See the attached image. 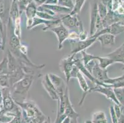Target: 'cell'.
<instances>
[{"mask_svg":"<svg viewBox=\"0 0 124 123\" xmlns=\"http://www.w3.org/2000/svg\"><path fill=\"white\" fill-rule=\"evenodd\" d=\"M35 76L25 74L21 80L14 83L10 87L11 95L16 102H23L27 97L28 92L32 85Z\"/></svg>","mask_w":124,"mask_h":123,"instance_id":"6da1fadb","label":"cell"},{"mask_svg":"<svg viewBox=\"0 0 124 123\" xmlns=\"http://www.w3.org/2000/svg\"><path fill=\"white\" fill-rule=\"evenodd\" d=\"M61 23L69 31H74L76 29L78 33L84 31L83 25L78 15H72L69 14H65L61 18Z\"/></svg>","mask_w":124,"mask_h":123,"instance_id":"7a4b0ae2","label":"cell"},{"mask_svg":"<svg viewBox=\"0 0 124 123\" xmlns=\"http://www.w3.org/2000/svg\"><path fill=\"white\" fill-rule=\"evenodd\" d=\"M75 55L76 54H69L67 57L64 58L59 63V67L61 72L66 76V83L68 84L69 81L70 80V74L73 68L75 66Z\"/></svg>","mask_w":124,"mask_h":123,"instance_id":"3957f363","label":"cell"},{"mask_svg":"<svg viewBox=\"0 0 124 123\" xmlns=\"http://www.w3.org/2000/svg\"><path fill=\"white\" fill-rule=\"evenodd\" d=\"M49 31H51L54 33L56 34L58 40V49L61 50L62 49L63 43L66 39H69L70 31L66 28L65 26L63 25L62 23L59 24L56 27L51 29Z\"/></svg>","mask_w":124,"mask_h":123,"instance_id":"277c9868","label":"cell"},{"mask_svg":"<svg viewBox=\"0 0 124 123\" xmlns=\"http://www.w3.org/2000/svg\"><path fill=\"white\" fill-rule=\"evenodd\" d=\"M96 41V38L90 37L85 41L70 40V44L72 46V49L70 54H77L80 52L85 51L87 48L92 46Z\"/></svg>","mask_w":124,"mask_h":123,"instance_id":"5b68a950","label":"cell"},{"mask_svg":"<svg viewBox=\"0 0 124 123\" xmlns=\"http://www.w3.org/2000/svg\"><path fill=\"white\" fill-rule=\"evenodd\" d=\"M3 93V110L4 111H13L14 112L17 104L11 95L10 87L1 89Z\"/></svg>","mask_w":124,"mask_h":123,"instance_id":"8992f818","label":"cell"},{"mask_svg":"<svg viewBox=\"0 0 124 123\" xmlns=\"http://www.w3.org/2000/svg\"><path fill=\"white\" fill-rule=\"evenodd\" d=\"M93 92L101 94L104 95L108 100H111L116 104L120 105L119 101L117 100V98H116V95H115L114 92L113 88L109 87L101 86L99 85H94V86H93V87H90V90H89V93Z\"/></svg>","mask_w":124,"mask_h":123,"instance_id":"52a82bcc","label":"cell"},{"mask_svg":"<svg viewBox=\"0 0 124 123\" xmlns=\"http://www.w3.org/2000/svg\"><path fill=\"white\" fill-rule=\"evenodd\" d=\"M124 26L123 25L122 23L120 22H116V23H113V24L110 25L108 26V27L103 29L102 30L100 31L99 32L96 33L94 34L92 36V38H97L101 35L104 33H109L112 34L113 35L116 36L118 35L119 34L122 33L124 32Z\"/></svg>","mask_w":124,"mask_h":123,"instance_id":"ba28073f","label":"cell"},{"mask_svg":"<svg viewBox=\"0 0 124 123\" xmlns=\"http://www.w3.org/2000/svg\"><path fill=\"white\" fill-rule=\"evenodd\" d=\"M41 84L43 87L48 94L49 96L53 100L57 101L59 99L58 94L56 90V88L54 86L53 84L52 83L48 76V74H45V76H43L42 80H41Z\"/></svg>","mask_w":124,"mask_h":123,"instance_id":"9c48e42d","label":"cell"},{"mask_svg":"<svg viewBox=\"0 0 124 123\" xmlns=\"http://www.w3.org/2000/svg\"><path fill=\"white\" fill-rule=\"evenodd\" d=\"M21 39H19L17 36L14 35V31L12 30V35L9 39V51L11 54L16 57L17 60L21 58V54L20 51L21 47Z\"/></svg>","mask_w":124,"mask_h":123,"instance_id":"30bf717a","label":"cell"},{"mask_svg":"<svg viewBox=\"0 0 124 123\" xmlns=\"http://www.w3.org/2000/svg\"><path fill=\"white\" fill-rule=\"evenodd\" d=\"M37 7L38 6L35 4L34 2L31 1L25 9L24 12L27 17L26 27L28 30H30L33 23V19L37 16Z\"/></svg>","mask_w":124,"mask_h":123,"instance_id":"8fae6325","label":"cell"},{"mask_svg":"<svg viewBox=\"0 0 124 123\" xmlns=\"http://www.w3.org/2000/svg\"><path fill=\"white\" fill-rule=\"evenodd\" d=\"M48 76H49L52 83L53 84L54 86L56 88L58 96L64 94L66 87L68 86L67 85H66L64 80L61 77L57 76V74H54V73H49Z\"/></svg>","mask_w":124,"mask_h":123,"instance_id":"7c38bea8","label":"cell"},{"mask_svg":"<svg viewBox=\"0 0 124 123\" xmlns=\"http://www.w3.org/2000/svg\"><path fill=\"white\" fill-rule=\"evenodd\" d=\"M78 80V84H79L80 87L82 89V90L83 92V94L82 95V97L81 99V100H80L78 105H82L83 104V101H84L85 99L86 98V95L89 94V90H90V87H89L88 84L87 82H86V80H85V78L84 75L82 73V72L80 71H78L77 73L76 78Z\"/></svg>","mask_w":124,"mask_h":123,"instance_id":"4fadbf2b","label":"cell"},{"mask_svg":"<svg viewBox=\"0 0 124 123\" xmlns=\"http://www.w3.org/2000/svg\"><path fill=\"white\" fill-rule=\"evenodd\" d=\"M91 74L96 80L100 81L101 83L104 80L109 78L107 69H102L101 68H100L98 65V60H96V62L92 69Z\"/></svg>","mask_w":124,"mask_h":123,"instance_id":"5bb4252c","label":"cell"},{"mask_svg":"<svg viewBox=\"0 0 124 123\" xmlns=\"http://www.w3.org/2000/svg\"><path fill=\"white\" fill-rule=\"evenodd\" d=\"M98 0H93V3L91 6V12H90V36H92L95 33V23L97 15L98 14Z\"/></svg>","mask_w":124,"mask_h":123,"instance_id":"9a60e30c","label":"cell"},{"mask_svg":"<svg viewBox=\"0 0 124 123\" xmlns=\"http://www.w3.org/2000/svg\"><path fill=\"white\" fill-rule=\"evenodd\" d=\"M96 41L101 43L102 47H110L116 44V36L109 33L102 34L97 37Z\"/></svg>","mask_w":124,"mask_h":123,"instance_id":"2e32d148","label":"cell"},{"mask_svg":"<svg viewBox=\"0 0 124 123\" xmlns=\"http://www.w3.org/2000/svg\"><path fill=\"white\" fill-rule=\"evenodd\" d=\"M104 84L108 86L109 87L111 88H121L124 87V73L121 76L114 78H109L102 82Z\"/></svg>","mask_w":124,"mask_h":123,"instance_id":"e0dca14e","label":"cell"},{"mask_svg":"<svg viewBox=\"0 0 124 123\" xmlns=\"http://www.w3.org/2000/svg\"><path fill=\"white\" fill-rule=\"evenodd\" d=\"M21 15L18 5V0H12L9 10V19H10L11 22L13 23L15 20L21 17Z\"/></svg>","mask_w":124,"mask_h":123,"instance_id":"ac0fdd59","label":"cell"},{"mask_svg":"<svg viewBox=\"0 0 124 123\" xmlns=\"http://www.w3.org/2000/svg\"><path fill=\"white\" fill-rule=\"evenodd\" d=\"M106 56L113 59L114 60L116 61V63H117L121 60L124 59V43L112 52L107 54Z\"/></svg>","mask_w":124,"mask_h":123,"instance_id":"d6986e66","label":"cell"},{"mask_svg":"<svg viewBox=\"0 0 124 123\" xmlns=\"http://www.w3.org/2000/svg\"><path fill=\"white\" fill-rule=\"evenodd\" d=\"M44 7L51 10L53 12L57 14H67L70 13L72 10L70 9L65 7L61 6L58 4H43Z\"/></svg>","mask_w":124,"mask_h":123,"instance_id":"ffe728a7","label":"cell"},{"mask_svg":"<svg viewBox=\"0 0 124 123\" xmlns=\"http://www.w3.org/2000/svg\"><path fill=\"white\" fill-rule=\"evenodd\" d=\"M92 123H108L105 113L102 111H98L92 115Z\"/></svg>","mask_w":124,"mask_h":123,"instance_id":"44dd1931","label":"cell"},{"mask_svg":"<svg viewBox=\"0 0 124 123\" xmlns=\"http://www.w3.org/2000/svg\"><path fill=\"white\" fill-rule=\"evenodd\" d=\"M96 59L98 62V65L102 69H107L108 66L116 63V61L106 56L103 57L96 56Z\"/></svg>","mask_w":124,"mask_h":123,"instance_id":"7402d4cb","label":"cell"},{"mask_svg":"<svg viewBox=\"0 0 124 123\" xmlns=\"http://www.w3.org/2000/svg\"><path fill=\"white\" fill-rule=\"evenodd\" d=\"M86 0H75L74 3V7L71 11L70 15H78L80 14L81 11L83 8V5L85 4Z\"/></svg>","mask_w":124,"mask_h":123,"instance_id":"603a6c76","label":"cell"},{"mask_svg":"<svg viewBox=\"0 0 124 123\" xmlns=\"http://www.w3.org/2000/svg\"><path fill=\"white\" fill-rule=\"evenodd\" d=\"M116 97L119 103L121 105L122 110H124V87L121 88H114Z\"/></svg>","mask_w":124,"mask_h":123,"instance_id":"cb8c5ba5","label":"cell"},{"mask_svg":"<svg viewBox=\"0 0 124 123\" xmlns=\"http://www.w3.org/2000/svg\"><path fill=\"white\" fill-rule=\"evenodd\" d=\"M9 72L8 68V59L7 56L3 57L0 62V76L8 75Z\"/></svg>","mask_w":124,"mask_h":123,"instance_id":"d4e9b609","label":"cell"},{"mask_svg":"<svg viewBox=\"0 0 124 123\" xmlns=\"http://www.w3.org/2000/svg\"><path fill=\"white\" fill-rule=\"evenodd\" d=\"M108 11H109V10H108L106 6L101 1L100 3L98 1V15H100L102 20L106 16L108 13Z\"/></svg>","mask_w":124,"mask_h":123,"instance_id":"484cf974","label":"cell"},{"mask_svg":"<svg viewBox=\"0 0 124 123\" xmlns=\"http://www.w3.org/2000/svg\"><path fill=\"white\" fill-rule=\"evenodd\" d=\"M37 17L46 20H56L61 19V18L59 17L53 16V15H50L49 14L46 13V12L38 11H37Z\"/></svg>","mask_w":124,"mask_h":123,"instance_id":"4316f807","label":"cell"},{"mask_svg":"<svg viewBox=\"0 0 124 123\" xmlns=\"http://www.w3.org/2000/svg\"><path fill=\"white\" fill-rule=\"evenodd\" d=\"M82 55V62H83V65H85L88 64V62H90V61L92 60L93 59H95L96 56H93V55H91V54H88L85 52V51H83L81 52Z\"/></svg>","mask_w":124,"mask_h":123,"instance_id":"83f0119b","label":"cell"},{"mask_svg":"<svg viewBox=\"0 0 124 123\" xmlns=\"http://www.w3.org/2000/svg\"><path fill=\"white\" fill-rule=\"evenodd\" d=\"M57 4L72 10L74 7V3L72 0H58Z\"/></svg>","mask_w":124,"mask_h":123,"instance_id":"f1b7e54d","label":"cell"},{"mask_svg":"<svg viewBox=\"0 0 124 123\" xmlns=\"http://www.w3.org/2000/svg\"><path fill=\"white\" fill-rule=\"evenodd\" d=\"M31 1H33V0H18V5H19V11H20L21 14L25 11L27 6Z\"/></svg>","mask_w":124,"mask_h":123,"instance_id":"f546056e","label":"cell"},{"mask_svg":"<svg viewBox=\"0 0 124 123\" xmlns=\"http://www.w3.org/2000/svg\"><path fill=\"white\" fill-rule=\"evenodd\" d=\"M4 15H5V4L4 0H0V17L4 20Z\"/></svg>","mask_w":124,"mask_h":123,"instance_id":"4dcf8cb0","label":"cell"},{"mask_svg":"<svg viewBox=\"0 0 124 123\" xmlns=\"http://www.w3.org/2000/svg\"><path fill=\"white\" fill-rule=\"evenodd\" d=\"M109 110H110V118H111V121H112V123H117L118 118H117V116H116V113H115L113 106H110V108H109Z\"/></svg>","mask_w":124,"mask_h":123,"instance_id":"1f68e13d","label":"cell"},{"mask_svg":"<svg viewBox=\"0 0 124 123\" xmlns=\"http://www.w3.org/2000/svg\"><path fill=\"white\" fill-rule=\"evenodd\" d=\"M21 118H22V111L17 114L14 118L7 123H21Z\"/></svg>","mask_w":124,"mask_h":123,"instance_id":"d6a6232c","label":"cell"},{"mask_svg":"<svg viewBox=\"0 0 124 123\" xmlns=\"http://www.w3.org/2000/svg\"><path fill=\"white\" fill-rule=\"evenodd\" d=\"M114 110L115 113H116V116H117V118H119L120 116V115L122 113V108L121 106L119 105H117L114 103V105L113 106Z\"/></svg>","mask_w":124,"mask_h":123,"instance_id":"836d02e7","label":"cell"},{"mask_svg":"<svg viewBox=\"0 0 124 123\" xmlns=\"http://www.w3.org/2000/svg\"><path fill=\"white\" fill-rule=\"evenodd\" d=\"M88 38V34L85 30L78 33V41H85Z\"/></svg>","mask_w":124,"mask_h":123,"instance_id":"e575fe53","label":"cell"},{"mask_svg":"<svg viewBox=\"0 0 124 123\" xmlns=\"http://www.w3.org/2000/svg\"><path fill=\"white\" fill-rule=\"evenodd\" d=\"M20 51H21V54H23V55H25V56H27L28 47L27 46H25V44H21V47H20Z\"/></svg>","mask_w":124,"mask_h":123,"instance_id":"d590c367","label":"cell"},{"mask_svg":"<svg viewBox=\"0 0 124 123\" xmlns=\"http://www.w3.org/2000/svg\"><path fill=\"white\" fill-rule=\"evenodd\" d=\"M47 0H33V1L34 2L35 4L37 6H40L43 4H46Z\"/></svg>","mask_w":124,"mask_h":123,"instance_id":"8d00e7d4","label":"cell"},{"mask_svg":"<svg viewBox=\"0 0 124 123\" xmlns=\"http://www.w3.org/2000/svg\"><path fill=\"white\" fill-rule=\"evenodd\" d=\"M58 0H47L46 4H57Z\"/></svg>","mask_w":124,"mask_h":123,"instance_id":"74e56055","label":"cell"},{"mask_svg":"<svg viewBox=\"0 0 124 123\" xmlns=\"http://www.w3.org/2000/svg\"><path fill=\"white\" fill-rule=\"evenodd\" d=\"M117 123H124V114L123 113L120 115V116L118 118Z\"/></svg>","mask_w":124,"mask_h":123,"instance_id":"f35d334b","label":"cell"},{"mask_svg":"<svg viewBox=\"0 0 124 123\" xmlns=\"http://www.w3.org/2000/svg\"><path fill=\"white\" fill-rule=\"evenodd\" d=\"M3 93H2L1 89L0 88V106H2L3 107Z\"/></svg>","mask_w":124,"mask_h":123,"instance_id":"ab89813d","label":"cell"},{"mask_svg":"<svg viewBox=\"0 0 124 123\" xmlns=\"http://www.w3.org/2000/svg\"><path fill=\"white\" fill-rule=\"evenodd\" d=\"M61 123H70V118L67 116L65 119H63V121Z\"/></svg>","mask_w":124,"mask_h":123,"instance_id":"60d3db41","label":"cell"},{"mask_svg":"<svg viewBox=\"0 0 124 123\" xmlns=\"http://www.w3.org/2000/svg\"><path fill=\"white\" fill-rule=\"evenodd\" d=\"M2 48V42H1V40L0 39V49H1Z\"/></svg>","mask_w":124,"mask_h":123,"instance_id":"b9f144b4","label":"cell"},{"mask_svg":"<svg viewBox=\"0 0 124 123\" xmlns=\"http://www.w3.org/2000/svg\"><path fill=\"white\" fill-rule=\"evenodd\" d=\"M85 123H91V121L87 120V121H86L85 122Z\"/></svg>","mask_w":124,"mask_h":123,"instance_id":"7bdbcfd3","label":"cell"},{"mask_svg":"<svg viewBox=\"0 0 124 123\" xmlns=\"http://www.w3.org/2000/svg\"><path fill=\"white\" fill-rule=\"evenodd\" d=\"M3 111V107L2 106H0V111Z\"/></svg>","mask_w":124,"mask_h":123,"instance_id":"ee69618b","label":"cell"},{"mask_svg":"<svg viewBox=\"0 0 124 123\" xmlns=\"http://www.w3.org/2000/svg\"><path fill=\"white\" fill-rule=\"evenodd\" d=\"M0 39L1 40V33H0Z\"/></svg>","mask_w":124,"mask_h":123,"instance_id":"f6af8a7d","label":"cell"}]
</instances>
